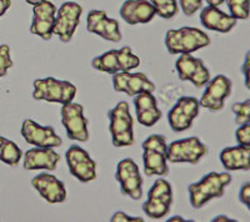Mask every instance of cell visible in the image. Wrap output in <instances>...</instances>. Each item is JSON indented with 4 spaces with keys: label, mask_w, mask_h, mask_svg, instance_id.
<instances>
[{
    "label": "cell",
    "mask_w": 250,
    "mask_h": 222,
    "mask_svg": "<svg viewBox=\"0 0 250 222\" xmlns=\"http://www.w3.org/2000/svg\"><path fill=\"white\" fill-rule=\"evenodd\" d=\"M21 156H23V152L17 144L6 137L0 136V161L1 163L10 166H17L20 163Z\"/></svg>",
    "instance_id": "484cf974"
},
{
    "label": "cell",
    "mask_w": 250,
    "mask_h": 222,
    "mask_svg": "<svg viewBox=\"0 0 250 222\" xmlns=\"http://www.w3.org/2000/svg\"><path fill=\"white\" fill-rule=\"evenodd\" d=\"M70 174L80 183H91L97 179V164L83 148L73 145L65 154Z\"/></svg>",
    "instance_id": "4fadbf2b"
},
{
    "label": "cell",
    "mask_w": 250,
    "mask_h": 222,
    "mask_svg": "<svg viewBox=\"0 0 250 222\" xmlns=\"http://www.w3.org/2000/svg\"><path fill=\"white\" fill-rule=\"evenodd\" d=\"M208 45H210V37L198 28L183 26L180 29H171L165 35V46L171 55L193 54Z\"/></svg>",
    "instance_id": "6da1fadb"
},
{
    "label": "cell",
    "mask_w": 250,
    "mask_h": 222,
    "mask_svg": "<svg viewBox=\"0 0 250 222\" xmlns=\"http://www.w3.org/2000/svg\"><path fill=\"white\" fill-rule=\"evenodd\" d=\"M60 155L53 148H33L24 155L23 167L25 170H49L57 168Z\"/></svg>",
    "instance_id": "7402d4cb"
},
{
    "label": "cell",
    "mask_w": 250,
    "mask_h": 222,
    "mask_svg": "<svg viewBox=\"0 0 250 222\" xmlns=\"http://www.w3.org/2000/svg\"><path fill=\"white\" fill-rule=\"evenodd\" d=\"M173 204V190L164 179H158L148 192V200L143 204L144 214L153 220L164 219Z\"/></svg>",
    "instance_id": "52a82bcc"
},
{
    "label": "cell",
    "mask_w": 250,
    "mask_h": 222,
    "mask_svg": "<svg viewBox=\"0 0 250 222\" xmlns=\"http://www.w3.org/2000/svg\"><path fill=\"white\" fill-rule=\"evenodd\" d=\"M231 176L229 172L211 171L205 175L200 181L189 186L190 205L194 208H200L210 200L219 199L224 195L225 187L230 185Z\"/></svg>",
    "instance_id": "7a4b0ae2"
},
{
    "label": "cell",
    "mask_w": 250,
    "mask_h": 222,
    "mask_svg": "<svg viewBox=\"0 0 250 222\" xmlns=\"http://www.w3.org/2000/svg\"><path fill=\"white\" fill-rule=\"evenodd\" d=\"M33 6L34 8H33V20H31L30 33L38 35L45 41L51 40L55 14H57V6L49 0H44L42 3L35 4Z\"/></svg>",
    "instance_id": "ac0fdd59"
},
{
    "label": "cell",
    "mask_w": 250,
    "mask_h": 222,
    "mask_svg": "<svg viewBox=\"0 0 250 222\" xmlns=\"http://www.w3.org/2000/svg\"><path fill=\"white\" fill-rule=\"evenodd\" d=\"M200 21L208 30L218 33H229L236 25L238 20L230 14L222 12L218 6L208 5L200 12Z\"/></svg>",
    "instance_id": "cb8c5ba5"
},
{
    "label": "cell",
    "mask_w": 250,
    "mask_h": 222,
    "mask_svg": "<svg viewBox=\"0 0 250 222\" xmlns=\"http://www.w3.org/2000/svg\"><path fill=\"white\" fill-rule=\"evenodd\" d=\"M86 29L89 33L99 35L104 40L117 43L122 40L118 20L108 18L104 10H90L86 17Z\"/></svg>",
    "instance_id": "d6986e66"
},
{
    "label": "cell",
    "mask_w": 250,
    "mask_h": 222,
    "mask_svg": "<svg viewBox=\"0 0 250 222\" xmlns=\"http://www.w3.org/2000/svg\"><path fill=\"white\" fill-rule=\"evenodd\" d=\"M82 13L83 8L75 1H66L62 4L57 9L53 34L58 35L62 43H69L79 25Z\"/></svg>",
    "instance_id": "30bf717a"
},
{
    "label": "cell",
    "mask_w": 250,
    "mask_h": 222,
    "mask_svg": "<svg viewBox=\"0 0 250 222\" xmlns=\"http://www.w3.org/2000/svg\"><path fill=\"white\" fill-rule=\"evenodd\" d=\"M114 90L135 96L143 92H155V84L144 73L120 72L113 75Z\"/></svg>",
    "instance_id": "e0dca14e"
},
{
    "label": "cell",
    "mask_w": 250,
    "mask_h": 222,
    "mask_svg": "<svg viewBox=\"0 0 250 222\" xmlns=\"http://www.w3.org/2000/svg\"><path fill=\"white\" fill-rule=\"evenodd\" d=\"M204 0H180V8L187 17L195 14L203 5Z\"/></svg>",
    "instance_id": "1f68e13d"
},
{
    "label": "cell",
    "mask_w": 250,
    "mask_h": 222,
    "mask_svg": "<svg viewBox=\"0 0 250 222\" xmlns=\"http://www.w3.org/2000/svg\"><path fill=\"white\" fill-rule=\"evenodd\" d=\"M178 76L182 81H190L195 88L200 89L207 85L210 77V72L205 66L202 59L191 54H180L175 63Z\"/></svg>",
    "instance_id": "9a60e30c"
},
{
    "label": "cell",
    "mask_w": 250,
    "mask_h": 222,
    "mask_svg": "<svg viewBox=\"0 0 250 222\" xmlns=\"http://www.w3.org/2000/svg\"><path fill=\"white\" fill-rule=\"evenodd\" d=\"M21 136L26 141L37 148H59L62 146V137L58 136L55 130L51 126H42L34 120L25 119L21 125Z\"/></svg>",
    "instance_id": "2e32d148"
},
{
    "label": "cell",
    "mask_w": 250,
    "mask_h": 222,
    "mask_svg": "<svg viewBox=\"0 0 250 222\" xmlns=\"http://www.w3.org/2000/svg\"><path fill=\"white\" fill-rule=\"evenodd\" d=\"M119 14L125 23L137 25L150 23L156 13L149 0H125L120 6Z\"/></svg>",
    "instance_id": "44dd1931"
},
{
    "label": "cell",
    "mask_w": 250,
    "mask_h": 222,
    "mask_svg": "<svg viewBox=\"0 0 250 222\" xmlns=\"http://www.w3.org/2000/svg\"><path fill=\"white\" fill-rule=\"evenodd\" d=\"M208 5L211 6H219L222 5V4L225 3V0H207Z\"/></svg>",
    "instance_id": "74e56055"
},
{
    "label": "cell",
    "mask_w": 250,
    "mask_h": 222,
    "mask_svg": "<svg viewBox=\"0 0 250 222\" xmlns=\"http://www.w3.org/2000/svg\"><path fill=\"white\" fill-rule=\"evenodd\" d=\"M77 88L66 80H58L55 77L37 79L34 81V100H44L48 103L68 104L74 100Z\"/></svg>",
    "instance_id": "8992f818"
},
{
    "label": "cell",
    "mask_w": 250,
    "mask_h": 222,
    "mask_svg": "<svg viewBox=\"0 0 250 222\" xmlns=\"http://www.w3.org/2000/svg\"><path fill=\"white\" fill-rule=\"evenodd\" d=\"M31 185L48 204H62L66 200V188L54 175L39 174L31 180Z\"/></svg>",
    "instance_id": "ffe728a7"
},
{
    "label": "cell",
    "mask_w": 250,
    "mask_h": 222,
    "mask_svg": "<svg viewBox=\"0 0 250 222\" xmlns=\"http://www.w3.org/2000/svg\"><path fill=\"white\" fill-rule=\"evenodd\" d=\"M231 80L225 75H218L205 85V92L199 100V105L208 110L218 112L224 109V103L231 94Z\"/></svg>",
    "instance_id": "5bb4252c"
},
{
    "label": "cell",
    "mask_w": 250,
    "mask_h": 222,
    "mask_svg": "<svg viewBox=\"0 0 250 222\" xmlns=\"http://www.w3.org/2000/svg\"><path fill=\"white\" fill-rule=\"evenodd\" d=\"M134 105L138 121L146 128H151L162 119V111L158 109V101L153 92H143L135 95Z\"/></svg>",
    "instance_id": "603a6c76"
},
{
    "label": "cell",
    "mask_w": 250,
    "mask_h": 222,
    "mask_svg": "<svg viewBox=\"0 0 250 222\" xmlns=\"http://www.w3.org/2000/svg\"><path fill=\"white\" fill-rule=\"evenodd\" d=\"M230 15L236 20H247L249 18L250 0H225Z\"/></svg>",
    "instance_id": "83f0119b"
},
{
    "label": "cell",
    "mask_w": 250,
    "mask_h": 222,
    "mask_svg": "<svg viewBox=\"0 0 250 222\" xmlns=\"http://www.w3.org/2000/svg\"><path fill=\"white\" fill-rule=\"evenodd\" d=\"M143 163L146 176L164 177L169 174L167 159V139L163 135H150L143 143Z\"/></svg>",
    "instance_id": "3957f363"
},
{
    "label": "cell",
    "mask_w": 250,
    "mask_h": 222,
    "mask_svg": "<svg viewBox=\"0 0 250 222\" xmlns=\"http://www.w3.org/2000/svg\"><path fill=\"white\" fill-rule=\"evenodd\" d=\"M25 1L28 4H30V5H35V4L42 3V1H44V0H25Z\"/></svg>",
    "instance_id": "ab89813d"
},
{
    "label": "cell",
    "mask_w": 250,
    "mask_h": 222,
    "mask_svg": "<svg viewBox=\"0 0 250 222\" xmlns=\"http://www.w3.org/2000/svg\"><path fill=\"white\" fill-rule=\"evenodd\" d=\"M12 66L13 60L10 56V48L8 45H0V77L5 76Z\"/></svg>",
    "instance_id": "f546056e"
},
{
    "label": "cell",
    "mask_w": 250,
    "mask_h": 222,
    "mask_svg": "<svg viewBox=\"0 0 250 222\" xmlns=\"http://www.w3.org/2000/svg\"><path fill=\"white\" fill-rule=\"evenodd\" d=\"M10 6H12V0H0V18L5 14Z\"/></svg>",
    "instance_id": "d590c367"
},
{
    "label": "cell",
    "mask_w": 250,
    "mask_h": 222,
    "mask_svg": "<svg viewBox=\"0 0 250 222\" xmlns=\"http://www.w3.org/2000/svg\"><path fill=\"white\" fill-rule=\"evenodd\" d=\"M207 146L196 136L175 140L167 146V159L173 164L196 165L207 155Z\"/></svg>",
    "instance_id": "ba28073f"
},
{
    "label": "cell",
    "mask_w": 250,
    "mask_h": 222,
    "mask_svg": "<svg viewBox=\"0 0 250 222\" xmlns=\"http://www.w3.org/2000/svg\"><path fill=\"white\" fill-rule=\"evenodd\" d=\"M249 70H250V53H247L245 55V60H244V64H243V68H242V72L244 74V80H245V86L247 89H249Z\"/></svg>",
    "instance_id": "e575fe53"
},
{
    "label": "cell",
    "mask_w": 250,
    "mask_h": 222,
    "mask_svg": "<svg viewBox=\"0 0 250 222\" xmlns=\"http://www.w3.org/2000/svg\"><path fill=\"white\" fill-rule=\"evenodd\" d=\"M109 131L111 143L115 148H126L134 144V120L129 105L120 101L115 108L109 110Z\"/></svg>",
    "instance_id": "277c9868"
},
{
    "label": "cell",
    "mask_w": 250,
    "mask_h": 222,
    "mask_svg": "<svg viewBox=\"0 0 250 222\" xmlns=\"http://www.w3.org/2000/svg\"><path fill=\"white\" fill-rule=\"evenodd\" d=\"M169 222H184V221H187V220H184L183 219V217H180V216H174V217H170V220H168Z\"/></svg>",
    "instance_id": "f35d334b"
},
{
    "label": "cell",
    "mask_w": 250,
    "mask_h": 222,
    "mask_svg": "<svg viewBox=\"0 0 250 222\" xmlns=\"http://www.w3.org/2000/svg\"><path fill=\"white\" fill-rule=\"evenodd\" d=\"M239 200L240 203L247 206V208H250V183H245L242 186L239 192Z\"/></svg>",
    "instance_id": "836d02e7"
},
{
    "label": "cell",
    "mask_w": 250,
    "mask_h": 222,
    "mask_svg": "<svg viewBox=\"0 0 250 222\" xmlns=\"http://www.w3.org/2000/svg\"><path fill=\"white\" fill-rule=\"evenodd\" d=\"M231 110L235 114L236 125L250 123V99L244 100L243 103H235L231 106Z\"/></svg>",
    "instance_id": "f1b7e54d"
},
{
    "label": "cell",
    "mask_w": 250,
    "mask_h": 222,
    "mask_svg": "<svg viewBox=\"0 0 250 222\" xmlns=\"http://www.w3.org/2000/svg\"><path fill=\"white\" fill-rule=\"evenodd\" d=\"M220 163L228 171L250 170V148L249 146H233L225 148L220 152Z\"/></svg>",
    "instance_id": "d4e9b609"
},
{
    "label": "cell",
    "mask_w": 250,
    "mask_h": 222,
    "mask_svg": "<svg viewBox=\"0 0 250 222\" xmlns=\"http://www.w3.org/2000/svg\"><path fill=\"white\" fill-rule=\"evenodd\" d=\"M211 221L213 222H224V221H235V220H233V219H229V217H227V216H224V215H220V216H216V217H214L213 220H211Z\"/></svg>",
    "instance_id": "8d00e7d4"
},
{
    "label": "cell",
    "mask_w": 250,
    "mask_h": 222,
    "mask_svg": "<svg viewBox=\"0 0 250 222\" xmlns=\"http://www.w3.org/2000/svg\"><path fill=\"white\" fill-rule=\"evenodd\" d=\"M155 9L156 15L163 19H171L179 12L176 0H149Z\"/></svg>",
    "instance_id": "4316f807"
},
{
    "label": "cell",
    "mask_w": 250,
    "mask_h": 222,
    "mask_svg": "<svg viewBox=\"0 0 250 222\" xmlns=\"http://www.w3.org/2000/svg\"><path fill=\"white\" fill-rule=\"evenodd\" d=\"M91 65L95 70L106 74H117L120 72H130L140 66V57L134 55L129 46L122 49H111L109 52L94 57Z\"/></svg>",
    "instance_id": "5b68a950"
},
{
    "label": "cell",
    "mask_w": 250,
    "mask_h": 222,
    "mask_svg": "<svg viewBox=\"0 0 250 222\" xmlns=\"http://www.w3.org/2000/svg\"><path fill=\"white\" fill-rule=\"evenodd\" d=\"M111 222H144L142 217H133L126 215L123 211H118L111 216Z\"/></svg>",
    "instance_id": "d6a6232c"
},
{
    "label": "cell",
    "mask_w": 250,
    "mask_h": 222,
    "mask_svg": "<svg viewBox=\"0 0 250 222\" xmlns=\"http://www.w3.org/2000/svg\"><path fill=\"white\" fill-rule=\"evenodd\" d=\"M199 100L193 96H183L169 110L168 123L174 132H183L190 129L193 121L199 115Z\"/></svg>",
    "instance_id": "8fae6325"
},
{
    "label": "cell",
    "mask_w": 250,
    "mask_h": 222,
    "mask_svg": "<svg viewBox=\"0 0 250 222\" xmlns=\"http://www.w3.org/2000/svg\"><path fill=\"white\" fill-rule=\"evenodd\" d=\"M60 114H62V123L65 128L69 139L80 143L88 141V120L84 116V108L80 104L74 101L64 104L62 106Z\"/></svg>",
    "instance_id": "9c48e42d"
},
{
    "label": "cell",
    "mask_w": 250,
    "mask_h": 222,
    "mask_svg": "<svg viewBox=\"0 0 250 222\" xmlns=\"http://www.w3.org/2000/svg\"><path fill=\"white\" fill-rule=\"evenodd\" d=\"M235 137L238 145L249 146L250 148V123L239 125V128L236 129Z\"/></svg>",
    "instance_id": "4dcf8cb0"
},
{
    "label": "cell",
    "mask_w": 250,
    "mask_h": 222,
    "mask_svg": "<svg viewBox=\"0 0 250 222\" xmlns=\"http://www.w3.org/2000/svg\"><path fill=\"white\" fill-rule=\"evenodd\" d=\"M115 179L119 183L120 190L125 196H129L135 201L142 199L143 179L139 167L133 159H124L119 161Z\"/></svg>",
    "instance_id": "7c38bea8"
}]
</instances>
